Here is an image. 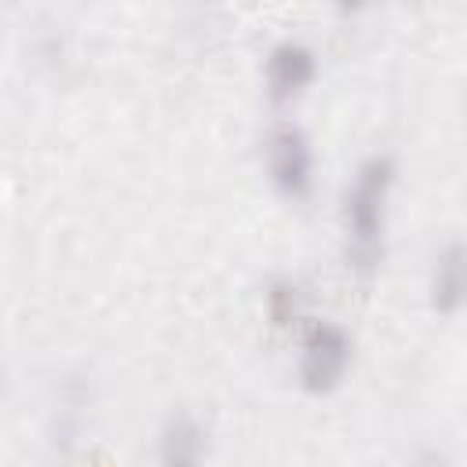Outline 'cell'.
<instances>
[{
  "label": "cell",
  "instance_id": "1",
  "mask_svg": "<svg viewBox=\"0 0 467 467\" xmlns=\"http://www.w3.org/2000/svg\"><path fill=\"white\" fill-rule=\"evenodd\" d=\"M394 161L376 153L358 164L347 193H343V234H347V263L361 274L376 270L383 259V230H387V201L394 190Z\"/></svg>",
  "mask_w": 467,
  "mask_h": 467
},
{
  "label": "cell",
  "instance_id": "2",
  "mask_svg": "<svg viewBox=\"0 0 467 467\" xmlns=\"http://www.w3.org/2000/svg\"><path fill=\"white\" fill-rule=\"evenodd\" d=\"M350 336L332 325V321H314L306 332H303V343H299V383L310 390V394H328L332 387H339L347 365H350Z\"/></svg>",
  "mask_w": 467,
  "mask_h": 467
},
{
  "label": "cell",
  "instance_id": "3",
  "mask_svg": "<svg viewBox=\"0 0 467 467\" xmlns=\"http://www.w3.org/2000/svg\"><path fill=\"white\" fill-rule=\"evenodd\" d=\"M266 171H270V182L285 197H292V201L310 197V190H314V146H310V139L299 124L285 120V124L270 128V135H266Z\"/></svg>",
  "mask_w": 467,
  "mask_h": 467
},
{
  "label": "cell",
  "instance_id": "4",
  "mask_svg": "<svg viewBox=\"0 0 467 467\" xmlns=\"http://www.w3.org/2000/svg\"><path fill=\"white\" fill-rule=\"evenodd\" d=\"M317 77V55L303 40H277L266 55V95L288 102L303 95Z\"/></svg>",
  "mask_w": 467,
  "mask_h": 467
},
{
  "label": "cell",
  "instance_id": "5",
  "mask_svg": "<svg viewBox=\"0 0 467 467\" xmlns=\"http://www.w3.org/2000/svg\"><path fill=\"white\" fill-rule=\"evenodd\" d=\"M204 449V427L190 412H175L157 434V467H201Z\"/></svg>",
  "mask_w": 467,
  "mask_h": 467
},
{
  "label": "cell",
  "instance_id": "6",
  "mask_svg": "<svg viewBox=\"0 0 467 467\" xmlns=\"http://www.w3.org/2000/svg\"><path fill=\"white\" fill-rule=\"evenodd\" d=\"M463 288H467V255L460 241H449L431 270V306L438 314H456L463 306Z\"/></svg>",
  "mask_w": 467,
  "mask_h": 467
},
{
  "label": "cell",
  "instance_id": "7",
  "mask_svg": "<svg viewBox=\"0 0 467 467\" xmlns=\"http://www.w3.org/2000/svg\"><path fill=\"white\" fill-rule=\"evenodd\" d=\"M266 310L274 325H288L299 317V288L292 281H274L266 292Z\"/></svg>",
  "mask_w": 467,
  "mask_h": 467
}]
</instances>
